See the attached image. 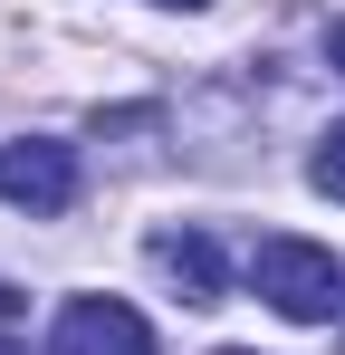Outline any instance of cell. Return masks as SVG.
Instances as JSON below:
<instances>
[{"mask_svg":"<svg viewBox=\"0 0 345 355\" xmlns=\"http://www.w3.org/2000/svg\"><path fill=\"white\" fill-rule=\"evenodd\" d=\"M336 336H345V307H336Z\"/></svg>","mask_w":345,"mask_h":355,"instance_id":"ba28073f","label":"cell"},{"mask_svg":"<svg viewBox=\"0 0 345 355\" xmlns=\"http://www.w3.org/2000/svg\"><path fill=\"white\" fill-rule=\"evenodd\" d=\"M221 355H249V346H221Z\"/></svg>","mask_w":345,"mask_h":355,"instance_id":"9c48e42d","label":"cell"},{"mask_svg":"<svg viewBox=\"0 0 345 355\" xmlns=\"http://www.w3.org/2000/svg\"><path fill=\"white\" fill-rule=\"evenodd\" d=\"M249 288L269 297L288 327H317V317H336V307H345V269H336V250L278 231V240H259V250H249Z\"/></svg>","mask_w":345,"mask_h":355,"instance_id":"6da1fadb","label":"cell"},{"mask_svg":"<svg viewBox=\"0 0 345 355\" xmlns=\"http://www.w3.org/2000/svg\"><path fill=\"white\" fill-rule=\"evenodd\" d=\"M307 182H317L326 202H345V125L326 135V144H317V154H307Z\"/></svg>","mask_w":345,"mask_h":355,"instance_id":"5b68a950","label":"cell"},{"mask_svg":"<svg viewBox=\"0 0 345 355\" xmlns=\"http://www.w3.org/2000/svg\"><path fill=\"white\" fill-rule=\"evenodd\" d=\"M163 10H202V0H163Z\"/></svg>","mask_w":345,"mask_h":355,"instance_id":"52a82bcc","label":"cell"},{"mask_svg":"<svg viewBox=\"0 0 345 355\" xmlns=\"http://www.w3.org/2000/svg\"><path fill=\"white\" fill-rule=\"evenodd\" d=\"M326 58H336V77H345V19H336V29H326Z\"/></svg>","mask_w":345,"mask_h":355,"instance_id":"8992f818","label":"cell"},{"mask_svg":"<svg viewBox=\"0 0 345 355\" xmlns=\"http://www.w3.org/2000/svg\"><path fill=\"white\" fill-rule=\"evenodd\" d=\"M144 259L182 288V307H221V240L211 231H192V221H182V231H154Z\"/></svg>","mask_w":345,"mask_h":355,"instance_id":"277c9868","label":"cell"},{"mask_svg":"<svg viewBox=\"0 0 345 355\" xmlns=\"http://www.w3.org/2000/svg\"><path fill=\"white\" fill-rule=\"evenodd\" d=\"M0 355H10V346H0Z\"/></svg>","mask_w":345,"mask_h":355,"instance_id":"30bf717a","label":"cell"},{"mask_svg":"<svg viewBox=\"0 0 345 355\" xmlns=\"http://www.w3.org/2000/svg\"><path fill=\"white\" fill-rule=\"evenodd\" d=\"M0 202L29 211V221L67 211V202H77V144H57V135H19V144H0Z\"/></svg>","mask_w":345,"mask_h":355,"instance_id":"7a4b0ae2","label":"cell"},{"mask_svg":"<svg viewBox=\"0 0 345 355\" xmlns=\"http://www.w3.org/2000/svg\"><path fill=\"white\" fill-rule=\"evenodd\" d=\"M48 355H154V327L125 297H67L48 327Z\"/></svg>","mask_w":345,"mask_h":355,"instance_id":"3957f363","label":"cell"}]
</instances>
